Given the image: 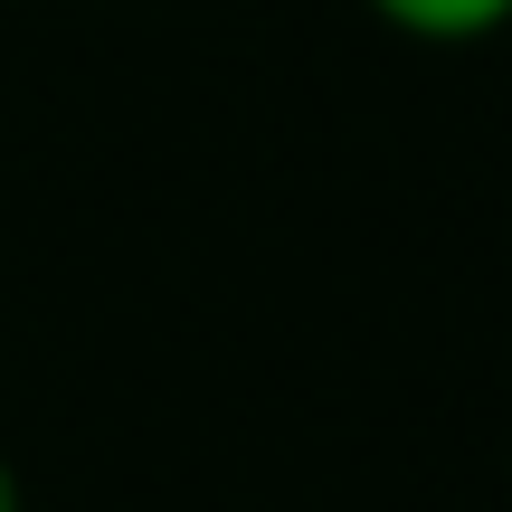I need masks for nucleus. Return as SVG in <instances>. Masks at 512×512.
<instances>
[{"mask_svg":"<svg viewBox=\"0 0 512 512\" xmlns=\"http://www.w3.org/2000/svg\"><path fill=\"white\" fill-rule=\"evenodd\" d=\"M370 19H389L418 48H475V38L512 29V0H370Z\"/></svg>","mask_w":512,"mask_h":512,"instance_id":"f257e3e1","label":"nucleus"},{"mask_svg":"<svg viewBox=\"0 0 512 512\" xmlns=\"http://www.w3.org/2000/svg\"><path fill=\"white\" fill-rule=\"evenodd\" d=\"M0 512H19V475H10V456H0Z\"/></svg>","mask_w":512,"mask_h":512,"instance_id":"f03ea898","label":"nucleus"}]
</instances>
